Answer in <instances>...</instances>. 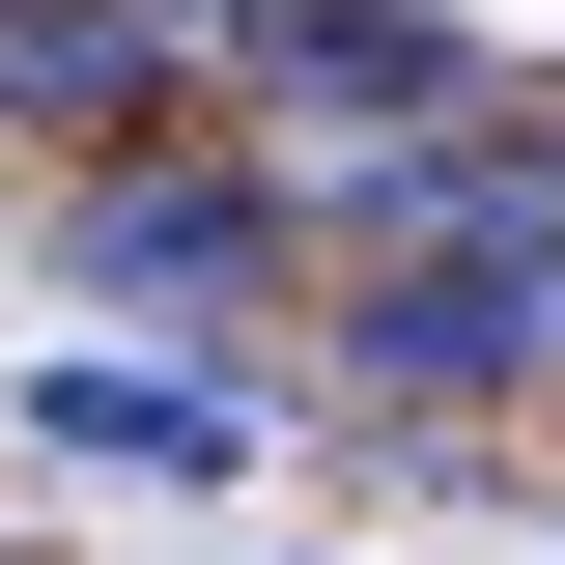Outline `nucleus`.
<instances>
[{
  "mask_svg": "<svg viewBox=\"0 0 565 565\" xmlns=\"http://www.w3.org/2000/svg\"><path fill=\"white\" fill-rule=\"evenodd\" d=\"M57 282H85V311L226 340V311L282 282V199H255V170H57Z\"/></svg>",
  "mask_w": 565,
  "mask_h": 565,
  "instance_id": "1",
  "label": "nucleus"
},
{
  "mask_svg": "<svg viewBox=\"0 0 565 565\" xmlns=\"http://www.w3.org/2000/svg\"><path fill=\"white\" fill-rule=\"evenodd\" d=\"M255 85L367 170V141H452V114H481V29H452V0H282V29H255Z\"/></svg>",
  "mask_w": 565,
  "mask_h": 565,
  "instance_id": "2",
  "label": "nucleus"
},
{
  "mask_svg": "<svg viewBox=\"0 0 565 565\" xmlns=\"http://www.w3.org/2000/svg\"><path fill=\"white\" fill-rule=\"evenodd\" d=\"M170 29H141V0H29V29H0V141H57V170H141V114H170Z\"/></svg>",
  "mask_w": 565,
  "mask_h": 565,
  "instance_id": "3",
  "label": "nucleus"
},
{
  "mask_svg": "<svg viewBox=\"0 0 565 565\" xmlns=\"http://www.w3.org/2000/svg\"><path fill=\"white\" fill-rule=\"evenodd\" d=\"M340 367H367V396H537V367H565V282H367Z\"/></svg>",
  "mask_w": 565,
  "mask_h": 565,
  "instance_id": "4",
  "label": "nucleus"
},
{
  "mask_svg": "<svg viewBox=\"0 0 565 565\" xmlns=\"http://www.w3.org/2000/svg\"><path fill=\"white\" fill-rule=\"evenodd\" d=\"M29 452H85V481H226V452H255V424H226V396H170V367H29Z\"/></svg>",
  "mask_w": 565,
  "mask_h": 565,
  "instance_id": "5",
  "label": "nucleus"
}]
</instances>
